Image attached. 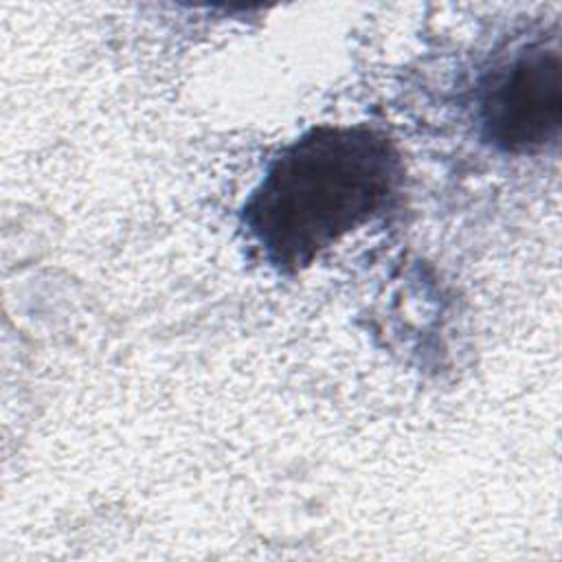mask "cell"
<instances>
[{"label": "cell", "instance_id": "cell-1", "mask_svg": "<svg viewBox=\"0 0 562 562\" xmlns=\"http://www.w3.org/2000/svg\"><path fill=\"white\" fill-rule=\"evenodd\" d=\"M400 180V154L382 132L318 127L270 165L244 222L266 259L292 272L380 215Z\"/></svg>", "mask_w": 562, "mask_h": 562}, {"label": "cell", "instance_id": "cell-2", "mask_svg": "<svg viewBox=\"0 0 562 562\" xmlns=\"http://www.w3.org/2000/svg\"><path fill=\"white\" fill-rule=\"evenodd\" d=\"M485 136L505 151H536L562 125V57L555 44H533L494 70L481 97Z\"/></svg>", "mask_w": 562, "mask_h": 562}]
</instances>
